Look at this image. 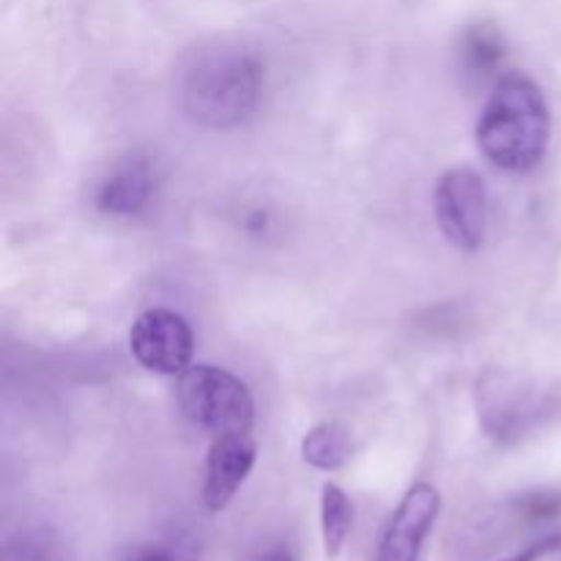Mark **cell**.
<instances>
[{
    "label": "cell",
    "mask_w": 561,
    "mask_h": 561,
    "mask_svg": "<svg viewBox=\"0 0 561 561\" xmlns=\"http://www.w3.org/2000/svg\"><path fill=\"white\" fill-rule=\"evenodd\" d=\"M354 455L348 427L340 422H321L301 438V458L318 471H337Z\"/></svg>",
    "instance_id": "obj_11"
},
{
    "label": "cell",
    "mask_w": 561,
    "mask_h": 561,
    "mask_svg": "<svg viewBox=\"0 0 561 561\" xmlns=\"http://www.w3.org/2000/svg\"><path fill=\"white\" fill-rule=\"evenodd\" d=\"M551 140V110L531 77L504 75L488 93L477 121V146L493 168L529 173L542 162Z\"/></svg>",
    "instance_id": "obj_2"
},
{
    "label": "cell",
    "mask_w": 561,
    "mask_h": 561,
    "mask_svg": "<svg viewBox=\"0 0 561 561\" xmlns=\"http://www.w3.org/2000/svg\"><path fill=\"white\" fill-rule=\"evenodd\" d=\"M458 55L466 77L485 80L491 71L502 66L504 55H507V42L493 22H474L460 36Z\"/></svg>",
    "instance_id": "obj_10"
},
{
    "label": "cell",
    "mask_w": 561,
    "mask_h": 561,
    "mask_svg": "<svg viewBox=\"0 0 561 561\" xmlns=\"http://www.w3.org/2000/svg\"><path fill=\"white\" fill-rule=\"evenodd\" d=\"M257 447L250 433H228L214 436L206 460V482H203V504L208 513H222L255 466Z\"/></svg>",
    "instance_id": "obj_7"
},
{
    "label": "cell",
    "mask_w": 561,
    "mask_h": 561,
    "mask_svg": "<svg viewBox=\"0 0 561 561\" xmlns=\"http://www.w3.org/2000/svg\"><path fill=\"white\" fill-rule=\"evenodd\" d=\"M438 513H442V493L431 482L411 488L383 531L376 561H420Z\"/></svg>",
    "instance_id": "obj_6"
},
{
    "label": "cell",
    "mask_w": 561,
    "mask_h": 561,
    "mask_svg": "<svg viewBox=\"0 0 561 561\" xmlns=\"http://www.w3.org/2000/svg\"><path fill=\"white\" fill-rule=\"evenodd\" d=\"M5 561H49V546L42 535H22L5 548Z\"/></svg>",
    "instance_id": "obj_13"
},
{
    "label": "cell",
    "mask_w": 561,
    "mask_h": 561,
    "mask_svg": "<svg viewBox=\"0 0 561 561\" xmlns=\"http://www.w3.org/2000/svg\"><path fill=\"white\" fill-rule=\"evenodd\" d=\"M129 561H175V557L168 551V548H148V551H140Z\"/></svg>",
    "instance_id": "obj_16"
},
{
    "label": "cell",
    "mask_w": 561,
    "mask_h": 561,
    "mask_svg": "<svg viewBox=\"0 0 561 561\" xmlns=\"http://www.w3.org/2000/svg\"><path fill=\"white\" fill-rule=\"evenodd\" d=\"M354 531V504L345 496V491L334 482H327L321 488V537L323 553L329 559H337L343 553Z\"/></svg>",
    "instance_id": "obj_12"
},
{
    "label": "cell",
    "mask_w": 561,
    "mask_h": 561,
    "mask_svg": "<svg viewBox=\"0 0 561 561\" xmlns=\"http://www.w3.org/2000/svg\"><path fill=\"white\" fill-rule=\"evenodd\" d=\"M261 561H296V559H294V553H290V548L274 546V548H268L266 553H263Z\"/></svg>",
    "instance_id": "obj_17"
},
{
    "label": "cell",
    "mask_w": 561,
    "mask_h": 561,
    "mask_svg": "<svg viewBox=\"0 0 561 561\" xmlns=\"http://www.w3.org/2000/svg\"><path fill=\"white\" fill-rule=\"evenodd\" d=\"M266 91V66L244 47L203 49L181 77L179 102L203 129H239L255 118Z\"/></svg>",
    "instance_id": "obj_1"
},
{
    "label": "cell",
    "mask_w": 561,
    "mask_h": 561,
    "mask_svg": "<svg viewBox=\"0 0 561 561\" xmlns=\"http://www.w3.org/2000/svg\"><path fill=\"white\" fill-rule=\"evenodd\" d=\"M433 214L455 250H480L488 236V190L482 175L471 168L447 170L433 190Z\"/></svg>",
    "instance_id": "obj_4"
},
{
    "label": "cell",
    "mask_w": 561,
    "mask_h": 561,
    "mask_svg": "<svg viewBox=\"0 0 561 561\" xmlns=\"http://www.w3.org/2000/svg\"><path fill=\"white\" fill-rule=\"evenodd\" d=\"M561 507V499L553 496V493H540V496H529L524 502V513L531 515V518H551L557 515Z\"/></svg>",
    "instance_id": "obj_14"
},
{
    "label": "cell",
    "mask_w": 561,
    "mask_h": 561,
    "mask_svg": "<svg viewBox=\"0 0 561 561\" xmlns=\"http://www.w3.org/2000/svg\"><path fill=\"white\" fill-rule=\"evenodd\" d=\"M557 548H561V540H559V537H551V540L535 542V546H531V548H526V551H520L518 557L504 559V561H537L540 557H546V553L557 551Z\"/></svg>",
    "instance_id": "obj_15"
},
{
    "label": "cell",
    "mask_w": 561,
    "mask_h": 561,
    "mask_svg": "<svg viewBox=\"0 0 561 561\" xmlns=\"http://www.w3.org/2000/svg\"><path fill=\"white\" fill-rule=\"evenodd\" d=\"M531 416V400L524 387L507 373H488L480 378V420L488 436L499 442H513L524 436Z\"/></svg>",
    "instance_id": "obj_8"
},
{
    "label": "cell",
    "mask_w": 561,
    "mask_h": 561,
    "mask_svg": "<svg viewBox=\"0 0 561 561\" xmlns=\"http://www.w3.org/2000/svg\"><path fill=\"white\" fill-rule=\"evenodd\" d=\"M179 405L192 425L214 436L250 433L255 425V400L250 387L222 367L192 365L181 373Z\"/></svg>",
    "instance_id": "obj_3"
},
{
    "label": "cell",
    "mask_w": 561,
    "mask_h": 561,
    "mask_svg": "<svg viewBox=\"0 0 561 561\" xmlns=\"http://www.w3.org/2000/svg\"><path fill=\"white\" fill-rule=\"evenodd\" d=\"M153 195V170L142 153L121 159L96 190V208L107 217H135Z\"/></svg>",
    "instance_id": "obj_9"
},
{
    "label": "cell",
    "mask_w": 561,
    "mask_h": 561,
    "mask_svg": "<svg viewBox=\"0 0 561 561\" xmlns=\"http://www.w3.org/2000/svg\"><path fill=\"white\" fill-rule=\"evenodd\" d=\"M129 351L137 365L159 376H181L192 367L195 334L184 316L173 310H146L129 332Z\"/></svg>",
    "instance_id": "obj_5"
}]
</instances>
